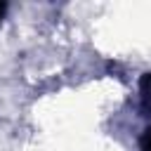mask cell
I'll list each match as a JSON object with an SVG mask.
<instances>
[{"instance_id": "obj_2", "label": "cell", "mask_w": 151, "mask_h": 151, "mask_svg": "<svg viewBox=\"0 0 151 151\" xmlns=\"http://www.w3.org/2000/svg\"><path fill=\"white\" fill-rule=\"evenodd\" d=\"M139 149L142 151H151V127H146L139 137Z\"/></svg>"}, {"instance_id": "obj_3", "label": "cell", "mask_w": 151, "mask_h": 151, "mask_svg": "<svg viewBox=\"0 0 151 151\" xmlns=\"http://www.w3.org/2000/svg\"><path fill=\"white\" fill-rule=\"evenodd\" d=\"M5 14H7V5H5V2H0V24H2Z\"/></svg>"}, {"instance_id": "obj_1", "label": "cell", "mask_w": 151, "mask_h": 151, "mask_svg": "<svg viewBox=\"0 0 151 151\" xmlns=\"http://www.w3.org/2000/svg\"><path fill=\"white\" fill-rule=\"evenodd\" d=\"M139 99H142L144 116H151V71H146L139 78Z\"/></svg>"}]
</instances>
